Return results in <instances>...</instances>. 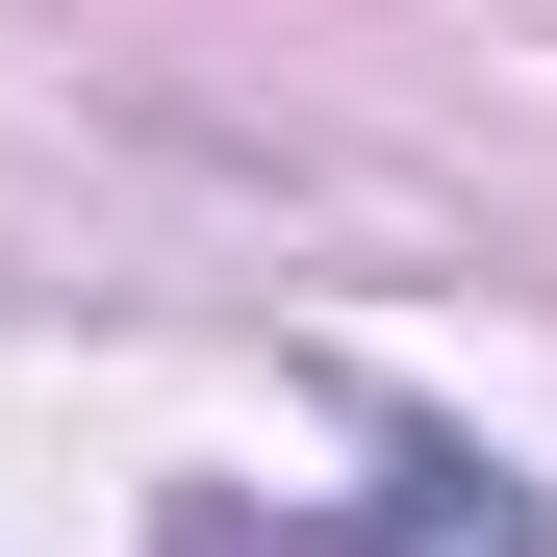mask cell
I'll return each instance as SVG.
<instances>
[{"label":"cell","instance_id":"cell-1","mask_svg":"<svg viewBox=\"0 0 557 557\" xmlns=\"http://www.w3.org/2000/svg\"><path fill=\"white\" fill-rule=\"evenodd\" d=\"M355 557H532V482H507V456H456V431H406L381 507H355Z\"/></svg>","mask_w":557,"mask_h":557}]
</instances>
